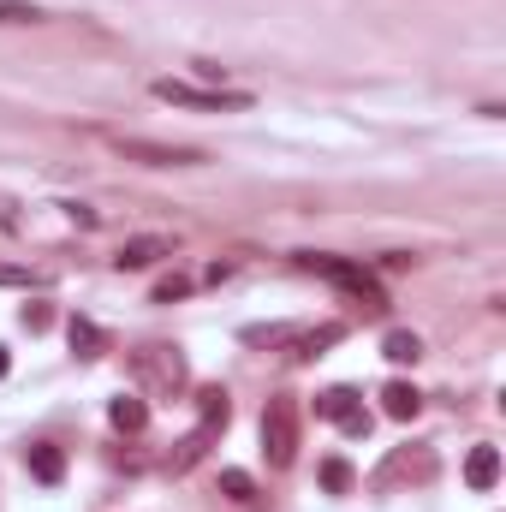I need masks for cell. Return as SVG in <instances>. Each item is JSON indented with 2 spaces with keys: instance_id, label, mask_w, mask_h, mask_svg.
I'll return each mask as SVG.
<instances>
[{
  "instance_id": "8fae6325",
  "label": "cell",
  "mask_w": 506,
  "mask_h": 512,
  "mask_svg": "<svg viewBox=\"0 0 506 512\" xmlns=\"http://www.w3.org/2000/svg\"><path fill=\"white\" fill-rule=\"evenodd\" d=\"M334 340H346V328H340V322H322V328L292 334V352H298V358H322V346H334Z\"/></svg>"
},
{
  "instance_id": "5bb4252c",
  "label": "cell",
  "mask_w": 506,
  "mask_h": 512,
  "mask_svg": "<svg viewBox=\"0 0 506 512\" xmlns=\"http://www.w3.org/2000/svg\"><path fill=\"white\" fill-rule=\"evenodd\" d=\"M66 340H72L78 358H96V352H102V328H96L90 316H72V322H66Z\"/></svg>"
},
{
  "instance_id": "6da1fadb",
  "label": "cell",
  "mask_w": 506,
  "mask_h": 512,
  "mask_svg": "<svg viewBox=\"0 0 506 512\" xmlns=\"http://www.w3.org/2000/svg\"><path fill=\"white\" fill-rule=\"evenodd\" d=\"M298 268H304V274L334 280V286H340V292H352L370 316H381V310H387V292H381V280L364 268V262H346V256H328V251H304V256H298Z\"/></svg>"
},
{
  "instance_id": "8992f818",
  "label": "cell",
  "mask_w": 506,
  "mask_h": 512,
  "mask_svg": "<svg viewBox=\"0 0 506 512\" xmlns=\"http://www.w3.org/2000/svg\"><path fill=\"white\" fill-rule=\"evenodd\" d=\"M161 256H173V239H126L120 251H114V268L120 274H131V268H149V262H161Z\"/></svg>"
},
{
  "instance_id": "3957f363",
  "label": "cell",
  "mask_w": 506,
  "mask_h": 512,
  "mask_svg": "<svg viewBox=\"0 0 506 512\" xmlns=\"http://www.w3.org/2000/svg\"><path fill=\"white\" fill-rule=\"evenodd\" d=\"M149 96L167 102V108H197V114H245L251 108L245 90H203V84H185V78H155Z\"/></svg>"
},
{
  "instance_id": "cb8c5ba5",
  "label": "cell",
  "mask_w": 506,
  "mask_h": 512,
  "mask_svg": "<svg viewBox=\"0 0 506 512\" xmlns=\"http://www.w3.org/2000/svg\"><path fill=\"white\" fill-rule=\"evenodd\" d=\"M6 370H12V358H6V346H0V382H6Z\"/></svg>"
},
{
  "instance_id": "52a82bcc",
  "label": "cell",
  "mask_w": 506,
  "mask_h": 512,
  "mask_svg": "<svg viewBox=\"0 0 506 512\" xmlns=\"http://www.w3.org/2000/svg\"><path fill=\"white\" fill-rule=\"evenodd\" d=\"M381 411H387L393 423H405V417H417V411H423V393H417L411 382H387V387H381Z\"/></svg>"
},
{
  "instance_id": "44dd1931",
  "label": "cell",
  "mask_w": 506,
  "mask_h": 512,
  "mask_svg": "<svg viewBox=\"0 0 506 512\" xmlns=\"http://www.w3.org/2000/svg\"><path fill=\"white\" fill-rule=\"evenodd\" d=\"M0 286H36V274L18 268V262H0Z\"/></svg>"
},
{
  "instance_id": "30bf717a",
  "label": "cell",
  "mask_w": 506,
  "mask_h": 512,
  "mask_svg": "<svg viewBox=\"0 0 506 512\" xmlns=\"http://www.w3.org/2000/svg\"><path fill=\"white\" fill-rule=\"evenodd\" d=\"M24 465H30V477H36V483H60V477H66V453H60V447H48V441H42V447H30V453H24Z\"/></svg>"
},
{
  "instance_id": "9c48e42d",
  "label": "cell",
  "mask_w": 506,
  "mask_h": 512,
  "mask_svg": "<svg viewBox=\"0 0 506 512\" xmlns=\"http://www.w3.org/2000/svg\"><path fill=\"white\" fill-rule=\"evenodd\" d=\"M197 417H203V429H227V417H233V399H227V387H203L197 393Z\"/></svg>"
},
{
  "instance_id": "9a60e30c",
  "label": "cell",
  "mask_w": 506,
  "mask_h": 512,
  "mask_svg": "<svg viewBox=\"0 0 506 512\" xmlns=\"http://www.w3.org/2000/svg\"><path fill=\"white\" fill-rule=\"evenodd\" d=\"M358 411V393L352 387H328V393H316V417H334V423H346Z\"/></svg>"
},
{
  "instance_id": "ffe728a7",
  "label": "cell",
  "mask_w": 506,
  "mask_h": 512,
  "mask_svg": "<svg viewBox=\"0 0 506 512\" xmlns=\"http://www.w3.org/2000/svg\"><path fill=\"white\" fill-rule=\"evenodd\" d=\"M185 292H191V280H185V274H167V280L155 286V304H173V298H185Z\"/></svg>"
},
{
  "instance_id": "7a4b0ae2",
  "label": "cell",
  "mask_w": 506,
  "mask_h": 512,
  "mask_svg": "<svg viewBox=\"0 0 506 512\" xmlns=\"http://www.w3.org/2000/svg\"><path fill=\"white\" fill-rule=\"evenodd\" d=\"M298 423H304V411H298L292 393H274V399L262 405V453H268L274 471H286V465L298 459Z\"/></svg>"
},
{
  "instance_id": "4fadbf2b",
  "label": "cell",
  "mask_w": 506,
  "mask_h": 512,
  "mask_svg": "<svg viewBox=\"0 0 506 512\" xmlns=\"http://www.w3.org/2000/svg\"><path fill=\"white\" fill-rule=\"evenodd\" d=\"M381 358H387V364H417V358H423V340H417L411 328H393V334L381 340Z\"/></svg>"
},
{
  "instance_id": "ba28073f",
  "label": "cell",
  "mask_w": 506,
  "mask_h": 512,
  "mask_svg": "<svg viewBox=\"0 0 506 512\" xmlns=\"http://www.w3.org/2000/svg\"><path fill=\"white\" fill-rule=\"evenodd\" d=\"M465 483H471V489H495V483H501V453H495V447H471Z\"/></svg>"
},
{
  "instance_id": "277c9868",
  "label": "cell",
  "mask_w": 506,
  "mask_h": 512,
  "mask_svg": "<svg viewBox=\"0 0 506 512\" xmlns=\"http://www.w3.org/2000/svg\"><path fill=\"white\" fill-rule=\"evenodd\" d=\"M108 143L143 167H203V149H191V143H149V137H126V131H108Z\"/></svg>"
},
{
  "instance_id": "603a6c76",
  "label": "cell",
  "mask_w": 506,
  "mask_h": 512,
  "mask_svg": "<svg viewBox=\"0 0 506 512\" xmlns=\"http://www.w3.org/2000/svg\"><path fill=\"white\" fill-rule=\"evenodd\" d=\"M411 262H417V256H405V251H393V256H381V268H387V274H405V268H411Z\"/></svg>"
},
{
  "instance_id": "5b68a950",
  "label": "cell",
  "mask_w": 506,
  "mask_h": 512,
  "mask_svg": "<svg viewBox=\"0 0 506 512\" xmlns=\"http://www.w3.org/2000/svg\"><path fill=\"white\" fill-rule=\"evenodd\" d=\"M137 376L155 387V393H179L185 387V358L173 346H143L137 352Z\"/></svg>"
},
{
  "instance_id": "e0dca14e",
  "label": "cell",
  "mask_w": 506,
  "mask_h": 512,
  "mask_svg": "<svg viewBox=\"0 0 506 512\" xmlns=\"http://www.w3.org/2000/svg\"><path fill=\"white\" fill-rule=\"evenodd\" d=\"M221 495H227V501H256L251 471H221Z\"/></svg>"
},
{
  "instance_id": "7402d4cb",
  "label": "cell",
  "mask_w": 506,
  "mask_h": 512,
  "mask_svg": "<svg viewBox=\"0 0 506 512\" xmlns=\"http://www.w3.org/2000/svg\"><path fill=\"white\" fill-rule=\"evenodd\" d=\"M48 322H54V310H48V304H30V310H24V328H30V334H42Z\"/></svg>"
},
{
  "instance_id": "ac0fdd59",
  "label": "cell",
  "mask_w": 506,
  "mask_h": 512,
  "mask_svg": "<svg viewBox=\"0 0 506 512\" xmlns=\"http://www.w3.org/2000/svg\"><path fill=\"white\" fill-rule=\"evenodd\" d=\"M322 489H328V495H346V489H352V465H346V459H328V465H322Z\"/></svg>"
},
{
  "instance_id": "2e32d148",
  "label": "cell",
  "mask_w": 506,
  "mask_h": 512,
  "mask_svg": "<svg viewBox=\"0 0 506 512\" xmlns=\"http://www.w3.org/2000/svg\"><path fill=\"white\" fill-rule=\"evenodd\" d=\"M209 441H215V429H203V423H197V435H191V441H185V447L173 453V471H191V465H197V459L209 453Z\"/></svg>"
},
{
  "instance_id": "7c38bea8",
  "label": "cell",
  "mask_w": 506,
  "mask_h": 512,
  "mask_svg": "<svg viewBox=\"0 0 506 512\" xmlns=\"http://www.w3.org/2000/svg\"><path fill=\"white\" fill-rule=\"evenodd\" d=\"M108 423H114V429H126V435H137V429L149 423V405H143L137 393H120V399L108 405Z\"/></svg>"
},
{
  "instance_id": "d6986e66",
  "label": "cell",
  "mask_w": 506,
  "mask_h": 512,
  "mask_svg": "<svg viewBox=\"0 0 506 512\" xmlns=\"http://www.w3.org/2000/svg\"><path fill=\"white\" fill-rule=\"evenodd\" d=\"M42 18V6H30V0H0V24H36Z\"/></svg>"
}]
</instances>
